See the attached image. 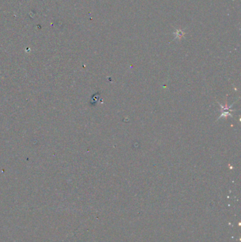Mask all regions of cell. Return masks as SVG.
<instances>
[{
  "instance_id": "1",
  "label": "cell",
  "mask_w": 241,
  "mask_h": 242,
  "mask_svg": "<svg viewBox=\"0 0 241 242\" xmlns=\"http://www.w3.org/2000/svg\"><path fill=\"white\" fill-rule=\"evenodd\" d=\"M219 104L221 108V116L218 118V120L220 118H227V117H232L231 112L234 111V110L231 109V107L233 106V104H231L230 106H228L227 102L225 103V106H223V105H221V103H219Z\"/></svg>"
}]
</instances>
